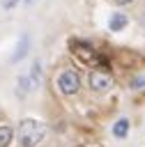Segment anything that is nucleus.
<instances>
[{
    "instance_id": "f257e3e1",
    "label": "nucleus",
    "mask_w": 145,
    "mask_h": 147,
    "mask_svg": "<svg viewBox=\"0 0 145 147\" xmlns=\"http://www.w3.org/2000/svg\"><path fill=\"white\" fill-rule=\"evenodd\" d=\"M18 133V142L21 147H37L44 138H46V126L37 119H23L16 129Z\"/></svg>"
},
{
    "instance_id": "f03ea898",
    "label": "nucleus",
    "mask_w": 145,
    "mask_h": 147,
    "mask_svg": "<svg viewBox=\"0 0 145 147\" xmlns=\"http://www.w3.org/2000/svg\"><path fill=\"white\" fill-rule=\"evenodd\" d=\"M58 90H60L64 96H74V94L81 90V76H78L76 71H71V69L62 71V74L58 76Z\"/></svg>"
},
{
    "instance_id": "7ed1b4c3",
    "label": "nucleus",
    "mask_w": 145,
    "mask_h": 147,
    "mask_svg": "<svg viewBox=\"0 0 145 147\" xmlns=\"http://www.w3.org/2000/svg\"><path fill=\"white\" fill-rule=\"evenodd\" d=\"M87 80H90V87L94 92H99V94H104V92H108L113 87V78H110V74L106 69H94Z\"/></svg>"
},
{
    "instance_id": "20e7f679",
    "label": "nucleus",
    "mask_w": 145,
    "mask_h": 147,
    "mask_svg": "<svg viewBox=\"0 0 145 147\" xmlns=\"http://www.w3.org/2000/svg\"><path fill=\"white\" fill-rule=\"evenodd\" d=\"M28 51H30V37H28V34H21V39H18L14 53H12V62H21V60L28 55Z\"/></svg>"
},
{
    "instance_id": "39448f33",
    "label": "nucleus",
    "mask_w": 145,
    "mask_h": 147,
    "mask_svg": "<svg viewBox=\"0 0 145 147\" xmlns=\"http://www.w3.org/2000/svg\"><path fill=\"white\" fill-rule=\"evenodd\" d=\"M127 25H129V16H127V14H122V11L110 14V18H108V28H110V32H120V30H124Z\"/></svg>"
},
{
    "instance_id": "423d86ee",
    "label": "nucleus",
    "mask_w": 145,
    "mask_h": 147,
    "mask_svg": "<svg viewBox=\"0 0 145 147\" xmlns=\"http://www.w3.org/2000/svg\"><path fill=\"white\" fill-rule=\"evenodd\" d=\"M113 136H115V138H127V136H129V119H127V117H120V119L113 124Z\"/></svg>"
},
{
    "instance_id": "0eeeda50",
    "label": "nucleus",
    "mask_w": 145,
    "mask_h": 147,
    "mask_svg": "<svg viewBox=\"0 0 145 147\" xmlns=\"http://www.w3.org/2000/svg\"><path fill=\"white\" fill-rule=\"evenodd\" d=\"M14 138V129L12 126H0V147H7Z\"/></svg>"
},
{
    "instance_id": "6e6552de",
    "label": "nucleus",
    "mask_w": 145,
    "mask_h": 147,
    "mask_svg": "<svg viewBox=\"0 0 145 147\" xmlns=\"http://www.w3.org/2000/svg\"><path fill=\"white\" fill-rule=\"evenodd\" d=\"M30 78L39 83V78H41V64H39V62H35V64H32V71H30Z\"/></svg>"
},
{
    "instance_id": "1a4fd4ad",
    "label": "nucleus",
    "mask_w": 145,
    "mask_h": 147,
    "mask_svg": "<svg viewBox=\"0 0 145 147\" xmlns=\"http://www.w3.org/2000/svg\"><path fill=\"white\" fill-rule=\"evenodd\" d=\"M25 92H28V78H18V90H16V94H18V96H25Z\"/></svg>"
},
{
    "instance_id": "9d476101",
    "label": "nucleus",
    "mask_w": 145,
    "mask_h": 147,
    "mask_svg": "<svg viewBox=\"0 0 145 147\" xmlns=\"http://www.w3.org/2000/svg\"><path fill=\"white\" fill-rule=\"evenodd\" d=\"M143 85H145V76H140V78L131 80V90H138V87H143Z\"/></svg>"
},
{
    "instance_id": "9b49d317",
    "label": "nucleus",
    "mask_w": 145,
    "mask_h": 147,
    "mask_svg": "<svg viewBox=\"0 0 145 147\" xmlns=\"http://www.w3.org/2000/svg\"><path fill=\"white\" fill-rule=\"evenodd\" d=\"M113 2H115V5H120V7H122V5H131V2H133V0H113Z\"/></svg>"
},
{
    "instance_id": "f8f14e48",
    "label": "nucleus",
    "mask_w": 145,
    "mask_h": 147,
    "mask_svg": "<svg viewBox=\"0 0 145 147\" xmlns=\"http://www.w3.org/2000/svg\"><path fill=\"white\" fill-rule=\"evenodd\" d=\"M16 2H18V0H5V7H14Z\"/></svg>"
},
{
    "instance_id": "ddd939ff",
    "label": "nucleus",
    "mask_w": 145,
    "mask_h": 147,
    "mask_svg": "<svg viewBox=\"0 0 145 147\" xmlns=\"http://www.w3.org/2000/svg\"><path fill=\"white\" fill-rule=\"evenodd\" d=\"M25 2H32V0H25Z\"/></svg>"
}]
</instances>
